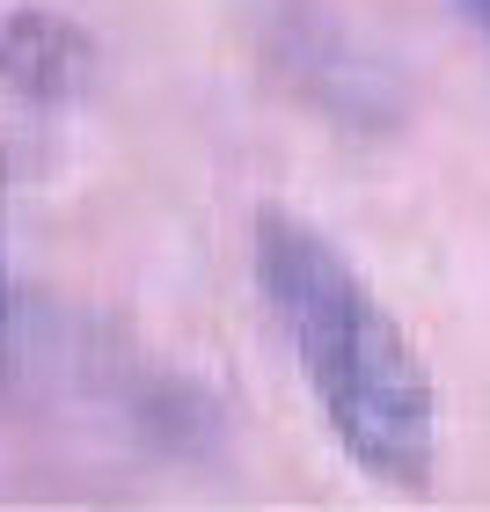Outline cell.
<instances>
[{
  "label": "cell",
  "instance_id": "obj_5",
  "mask_svg": "<svg viewBox=\"0 0 490 512\" xmlns=\"http://www.w3.org/2000/svg\"><path fill=\"white\" fill-rule=\"evenodd\" d=\"M461 8H469V22L483 30V44H490V0H461Z\"/></svg>",
  "mask_w": 490,
  "mask_h": 512
},
{
  "label": "cell",
  "instance_id": "obj_2",
  "mask_svg": "<svg viewBox=\"0 0 490 512\" xmlns=\"http://www.w3.org/2000/svg\"><path fill=\"white\" fill-rule=\"evenodd\" d=\"M278 74H286L300 96L330 118H352L366 132H381L395 118V81L388 66L359 52V37L344 30L337 15H315V8H293L278 22Z\"/></svg>",
  "mask_w": 490,
  "mask_h": 512
},
{
  "label": "cell",
  "instance_id": "obj_3",
  "mask_svg": "<svg viewBox=\"0 0 490 512\" xmlns=\"http://www.w3.org/2000/svg\"><path fill=\"white\" fill-rule=\"evenodd\" d=\"M96 44L81 37V22H66L52 8H8L0 15V88L30 103H66L81 96Z\"/></svg>",
  "mask_w": 490,
  "mask_h": 512
},
{
  "label": "cell",
  "instance_id": "obj_1",
  "mask_svg": "<svg viewBox=\"0 0 490 512\" xmlns=\"http://www.w3.org/2000/svg\"><path fill=\"white\" fill-rule=\"evenodd\" d=\"M256 293L308 381L322 425L373 483L425 491L439 461V410L417 344L322 227L264 205L256 213Z\"/></svg>",
  "mask_w": 490,
  "mask_h": 512
},
{
  "label": "cell",
  "instance_id": "obj_4",
  "mask_svg": "<svg viewBox=\"0 0 490 512\" xmlns=\"http://www.w3.org/2000/svg\"><path fill=\"white\" fill-rule=\"evenodd\" d=\"M0 366H8V256H0Z\"/></svg>",
  "mask_w": 490,
  "mask_h": 512
}]
</instances>
